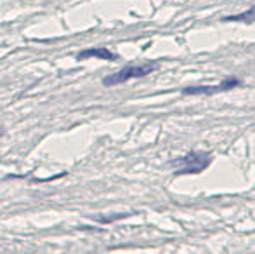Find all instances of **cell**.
<instances>
[{
    "label": "cell",
    "mask_w": 255,
    "mask_h": 254,
    "mask_svg": "<svg viewBox=\"0 0 255 254\" xmlns=\"http://www.w3.org/2000/svg\"><path fill=\"white\" fill-rule=\"evenodd\" d=\"M212 162V155L208 152H189L184 157L172 160L170 166L175 169L177 176L182 174H198L207 169Z\"/></svg>",
    "instance_id": "1"
},
{
    "label": "cell",
    "mask_w": 255,
    "mask_h": 254,
    "mask_svg": "<svg viewBox=\"0 0 255 254\" xmlns=\"http://www.w3.org/2000/svg\"><path fill=\"white\" fill-rule=\"evenodd\" d=\"M156 70L154 64H142V66H125L122 70L115 71L111 75H106L103 78V85L106 87H113V85L124 84V82H128L132 78H142L146 75H149L151 71Z\"/></svg>",
    "instance_id": "2"
},
{
    "label": "cell",
    "mask_w": 255,
    "mask_h": 254,
    "mask_svg": "<svg viewBox=\"0 0 255 254\" xmlns=\"http://www.w3.org/2000/svg\"><path fill=\"white\" fill-rule=\"evenodd\" d=\"M242 85V80L236 77L224 78L219 85H189V87L182 89L184 96H202V94H215V92H224L231 91V89Z\"/></svg>",
    "instance_id": "3"
},
{
    "label": "cell",
    "mask_w": 255,
    "mask_h": 254,
    "mask_svg": "<svg viewBox=\"0 0 255 254\" xmlns=\"http://www.w3.org/2000/svg\"><path fill=\"white\" fill-rule=\"evenodd\" d=\"M89 58H99V59H106V61H117L118 56L115 52L108 51L103 47H96V49H85L80 51L77 54V59H89Z\"/></svg>",
    "instance_id": "4"
},
{
    "label": "cell",
    "mask_w": 255,
    "mask_h": 254,
    "mask_svg": "<svg viewBox=\"0 0 255 254\" xmlns=\"http://www.w3.org/2000/svg\"><path fill=\"white\" fill-rule=\"evenodd\" d=\"M224 21H242V23H254L255 21V5L247 9L245 12L235 14V16H228L224 17Z\"/></svg>",
    "instance_id": "5"
},
{
    "label": "cell",
    "mask_w": 255,
    "mask_h": 254,
    "mask_svg": "<svg viewBox=\"0 0 255 254\" xmlns=\"http://www.w3.org/2000/svg\"><path fill=\"white\" fill-rule=\"evenodd\" d=\"M3 132H5V129H3L2 126H0V138H2V136H3Z\"/></svg>",
    "instance_id": "6"
}]
</instances>
